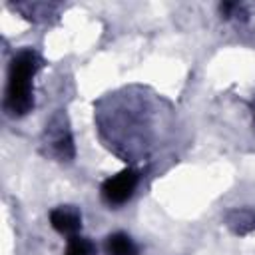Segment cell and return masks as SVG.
<instances>
[{"label":"cell","instance_id":"6da1fadb","mask_svg":"<svg viewBox=\"0 0 255 255\" xmlns=\"http://www.w3.org/2000/svg\"><path fill=\"white\" fill-rule=\"evenodd\" d=\"M42 66L40 56L26 48L20 50L12 62H10V74H8V90H6V110L12 116H24L34 106L32 96V78L36 76L38 68Z\"/></svg>","mask_w":255,"mask_h":255},{"label":"cell","instance_id":"7a4b0ae2","mask_svg":"<svg viewBox=\"0 0 255 255\" xmlns=\"http://www.w3.org/2000/svg\"><path fill=\"white\" fill-rule=\"evenodd\" d=\"M44 143L48 147V153L62 161H68L74 157V139H72L66 116L58 114L50 120L44 131Z\"/></svg>","mask_w":255,"mask_h":255},{"label":"cell","instance_id":"3957f363","mask_svg":"<svg viewBox=\"0 0 255 255\" xmlns=\"http://www.w3.org/2000/svg\"><path fill=\"white\" fill-rule=\"evenodd\" d=\"M137 181H139V175L133 169H124L104 181L102 195L110 205H122L133 195Z\"/></svg>","mask_w":255,"mask_h":255},{"label":"cell","instance_id":"277c9868","mask_svg":"<svg viewBox=\"0 0 255 255\" xmlns=\"http://www.w3.org/2000/svg\"><path fill=\"white\" fill-rule=\"evenodd\" d=\"M50 223L56 231H60L62 235H70L74 237L78 233V229L82 227V215L76 207H70V205H62V207H56L52 209L50 213Z\"/></svg>","mask_w":255,"mask_h":255},{"label":"cell","instance_id":"5b68a950","mask_svg":"<svg viewBox=\"0 0 255 255\" xmlns=\"http://www.w3.org/2000/svg\"><path fill=\"white\" fill-rule=\"evenodd\" d=\"M227 227L237 235H247L255 231V211L251 209H233L225 217Z\"/></svg>","mask_w":255,"mask_h":255},{"label":"cell","instance_id":"8992f818","mask_svg":"<svg viewBox=\"0 0 255 255\" xmlns=\"http://www.w3.org/2000/svg\"><path fill=\"white\" fill-rule=\"evenodd\" d=\"M108 255H137V245L126 233H112L106 239Z\"/></svg>","mask_w":255,"mask_h":255},{"label":"cell","instance_id":"52a82bcc","mask_svg":"<svg viewBox=\"0 0 255 255\" xmlns=\"http://www.w3.org/2000/svg\"><path fill=\"white\" fill-rule=\"evenodd\" d=\"M64 255H96V247H94V243L90 239L74 235V237L68 239Z\"/></svg>","mask_w":255,"mask_h":255}]
</instances>
